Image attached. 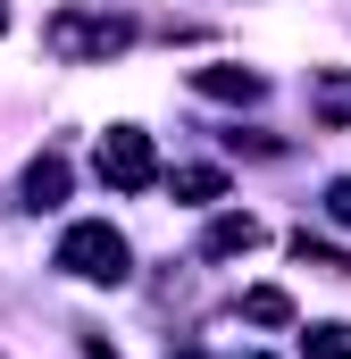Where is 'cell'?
Masks as SVG:
<instances>
[{
  "mask_svg": "<svg viewBox=\"0 0 351 359\" xmlns=\"http://www.w3.org/2000/svg\"><path fill=\"white\" fill-rule=\"evenodd\" d=\"M134 17L126 8H84V0H67V8H51L42 17V50L59 59V67H109L117 50H134Z\"/></svg>",
  "mask_w": 351,
  "mask_h": 359,
  "instance_id": "1",
  "label": "cell"
},
{
  "mask_svg": "<svg viewBox=\"0 0 351 359\" xmlns=\"http://www.w3.org/2000/svg\"><path fill=\"white\" fill-rule=\"evenodd\" d=\"M51 268L76 276V284H126V276H134V251H126V234H117L109 217H76V226L59 234Z\"/></svg>",
  "mask_w": 351,
  "mask_h": 359,
  "instance_id": "2",
  "label": "cell"
},
{
  "mask_svg": "<svg viewBox=\"0 0 351 359\" xmlns=\"http://www.w3.org/2000/svg\"><path fill=\"white\" fill-rule=\"evenodd\" d=\"M92 168H100L109 192H151V184H159V151H151V134H143V126H109Z\"/></svg>",
  "mask_w": 351,
  "mask_h": 359,
  "instance_id": "3",
  "label": "cell"
},
{
  "mask_svg": "<svg viewBox=\"0 0 351 359\" xmlns=\"http://www.w3.org/2000/svg\"><path fill=\"white\" fill-rule=\"evenodd\" d=\"M192 92H201V100H243V109H251V100H267V76L218 59V67H192Z\"/></svg>",
  "mask_w": 351,
  "mask_h": 359,
  "instance_id": "4",
  "label": "cell"
},
{
  "mask_svg": "<svg viewBox=\"0 0 351 359\" xmlns=\"http://www.w3.org/2000/svg\"><path fill=\"white\" fill-rule=\"evenodd\" d=\"M310 117H318L326 134L351 126V67H310Z\"/></svg>",
  "mask_w": 351,
  "mask_h": 359,
  "instance_id": "5",
  "label": "cell"
},
{
  "mask_svg": "<svg viewBox=\"0 0 351 359\" xmlns=\"http://www.w3.org/2000/svg\"><path fill=\"white\" fill-rule=\"evenodd\" d=\"M260 234H267V226L251 217V209H226V217H209V234H201V259H243Z\"/></svg>",
  "mask_w": 351,
  "mask_h": 359,
  "instance_id": "6",
  "label": "cell"
},
{
  "mask_svg": "<svg viewBox=\"0 0 351 359\" xmlns=\"http://www.w3.org/2000/svg\"><path fill=\"white\" fill-rule=\"evenodd\" d=\"M17 192H25V209H59V201H67V159H59V151H42V159L25 168Z\"/></svg>",
  "mask_w": 351,
  "mask_h": 359,
  "instance_id": "7",
  "label": "cell"
},
{
  "mask_svg": "<svg viewBox=\"0 0 351 359\" xmlns=\"http://www.w3.org/2000/svg\"><path fill=\"white\" fill-rule=\"evenodd\" d=\"M176 201H192V209H209V201H226V168H176Z\"/></svg>",
  "mask_w": 351,
  "mask_h": 359,
  "instance_id": "8",
  "label": "cell"
},
{
  "mask_svg": "<svg viewBox=\"0 0 351 359\" xmlns=\"http://www.w3.org/2000/svg\"><path fill=\"white\" fill-rule=\"evenodd\" d=\"M243 318H251V326H293V292L251 284V292H243Z\"/></svg>",
  "mask_w": 351,
  "mask_h": 359,
  "instance_id": "9",
  "label": "cell"
},
{
  "mask_svg": "<svg viewBox=\"0 0 351 359\" xmlns=\"http://www.w3.org/2000/svg\"><path fill=\"white\" fill-rule=\"evenodd\" d=\"M293 259H301V268H318V276H351V251H335V243H318L310 226L293 234Z\"/></svg>",
  "mask_w": 351,
  "mask_h": 359,
  "instance_id": "10",
  "label": "cell"
},
{
  "mask_svg": "<svg viewBox=\"0 0 351 359\" xmlns=\"http://www.w3.org/2000/svg\"><path fill=\"white\" fill-rule=\"evenodd\" d=\"M301 359H351V326L343 318H318V326L301 334Z\"/></svg>",
  "mask_w": 351,
  "mask_h": 359,
  "instance_id": "11",
  "label": "cell"
},
{
  "mask_svg": "<svg viewBox=\"0 0 351 359\" xmlns=\"http://www.w3.org/2000/svg\"><path fill=\"white\" fill-rule=\"evenodd\" d=\"M326 217H335V226H351V176L326 184Z\"/></svg>",
  "mask_w": 351,
  "mask_h": 359,
  "instance_id": "12",
  "label": "cell"
},
{
  "mask_svg": "<svg viewBox=\"0 0 351 359\" xmlns=\"http://www.w3.org/2000/svg\"><path fill=\"white\" fill-rule=\"evenodd\" d=\"M0 34H8V0H0Z\"/></svg>",
  "mask_w": 351,
  "mask_h": 359,
  "instance_id": "13",
  "label": "cell"
},
{
  "mask_svg": "<svg viewBox=\"0 0 351 359\" xmlns=\"http://www.w3.org/2000/svg\"><path fill=\"white\" fill-rule=\"evenodd\" d=\"M168 359H201V351H168Z\"/></svg>",
  "mask_w": 351,
  "mask_h": 359,
  "instance_id": "14",
  "label": "cell"
},
{
  "mask_svg": "<svg viewBox=\"0 0 351 359\" xmlns=\"http://www.w3.org/2000/svg\"><path fill=\"white\" fill-rule=\"evenodd\" d=\"M251 359H260V351H251Z\"/></svg>",
  "mask_w": 351,
  "mask_h": 359,
  "instance_id": "15",
  "label": "cell"
}]
</instances>
